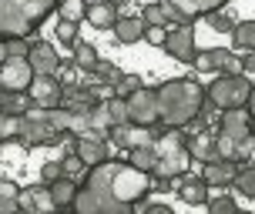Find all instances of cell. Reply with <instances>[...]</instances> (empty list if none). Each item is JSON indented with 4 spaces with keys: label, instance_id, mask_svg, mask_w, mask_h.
Returning a JSON list of instances; mask_svg holds the SVG:
<instances>
[{
    "label": "cell",
    "instance_id": "1",
    "mask_svg": "<svg viewBox=\"0 0 255 214\" xmlns=\"http://www.w3.org/2000/svg\"><path fill=\"white\" fill-rule=\"evenodd\" d=\"M154 191L151 174L138 171L125 161H104L88 167L84 181L77 184L74 214H134V204Z\"/></svg>",
    "mask_w": 255,
    "mask_h": 214
},
{
    "label": "cell",
    "instance_id": "2",
    "mask_svg": "<svg viewBox=\"0 0 255 214\" xmlns=\"http://www.w3.org/2000/svg\"><path fill=\"white\" fill-rule=\"evenodd\" d=\"M158 94V121L161 127H171V131H181L198 121V114L205 107V87L198 80H188V77H178V80H165L154 87Z\"/></svg>",
    "mask_w": 255,
    "mask_h": 214
},
{
    "label": "cell",
    "instance_id": "3",
    "mask_svg": "<svg viewBox=\"0 0 255 214\" xmlns=\"http://www.w3.org/2000/svg\"><path fill=\"white\" fill-rule=\"evenodd\" d=\"M57 7L61 0H0V44L30 37Z\"/></svg>",
    "mask_w": 255,
    "mask_h": 214
},
{
    "label": "cell",
    "instance_id": "4",
    "mask_svg": "<svg viewBox=\"0 0 255 214\" xmlns=\"http://www.w3.org/2000/svg\"><path fill=\"white\" fill-rule=\"evenodd\" d=\"M154 154H158V164H154L151 177H158V181H175V177L188 174L191 151H188V141H185L181 131L161 127L158 131V141H154Z\"/></svg>",
    "mask_w": 255,
    "mask_h": 214
},
{
    "label": "cell",
    "instance_id": "5",
    "mask_svg": "<svg viewBox=\"0 0 255 214\" xmlns=\"http://www.w3.org/2000/svg\"><path fill=\"white\" fill-rule=\"evenodd\" d=\"M252 80L249 74H218V80L208 84L205 97L215 104L218 111H235V107H249V94H252Z\"/></svg>",
    "mask_w": 255,
    "mask_h": 214
},
{
    "label": "cell",
    "instance_id": "6",
    "mask_svg": "<svg viewBox=\"0 0 255 214\" xmlns=\"http://www.w3.org/2000/svg\"><path fill=\"white\" fill-rule=\"evenodd\" d=\"M13 141H20L24 147H40V144H61L64 134L47 121V111H30L27 117H20Z\"/></svg>",
    "mask_w": 255,
    "mask_h": 214
},
{
    "label": "cell",
    "instance_id": "7",
    "mask_svg": "<svg viewBox=\"0 0 255 214\" xmlns=\"http://www.w3.org/2000/svg\"><path fill=\"white\" fill-rule=\"evenodd\" d=\"M125 101H128V121L131 124H138V127L161 124L158 121V94H154V87H141Z\"/></svg>",
    "mask_w": 255,
    "mask_h": 214
},
{
    "label": "cell",
    "instance_id": "8",
    "mask_svg": "<svg viewBox=\"0 0 255 214\" xmlns=\"http://www.w3.org/2000/svg\"><path fill=\"white\" fill-rule=\"evenodd\" d=\"M34 67L27 57H7L3 67H0V87L3 90H17V94H27L30 84H34Z\"/></svg>",
    "mask_w": 255,
    "mask_h": 214
},
{
    "label": "cell",
    "instance_id": "9",
    "mask_svg": "<svg viewBox=\"0 0 255 214\" xmlns=\"http://www.w3.org/2000/svg\"><path fill=\"white\" fill-rule=\"evenodd\" d=\"M218 134H222V138H232L235 144H242V141L252 138L255 134V121H252V114H249V107L222 111V117H218Z\"/></svg>",
    "mask_w": 255,
    "mask_h": 214
},
{
    "label": "cell",
    "instance_id": "10",
    "mask_svg": "<svg viewBox=\"0 0 255 214\" xmlns=\"http://www.w3.org/2000/svg\"><path fill=\"white\" fill-rule=\"evenodd\" d=\"M111 141L125 151H138V147H148L158 141V131L154 127H138V124H121V127H111Z\"/></svg>",
    "mask_w": 255,
    "mask_h": 214
},
{
    "label": "cell",
    "instance_id": "11",
    "mask_svg": "<svg viewBox=\"0 0 255 214\" xmlns=\"http://www.w3.org/2000/svg\"><path fill=\"white\" fill-rule=\"evenodd\" d=\"M165 51L181 64H191L195 67V27H175V30H168V40H165Z\"/></svg>",
    "mask_w": 255,
    "mask_h": 214
},
{
    "label": "cell",
    "instance_id": "12",
    "mask_svg": "<svg viewBox=\"0 0 255 214\" xmlns=\"http://www.w3.org/2000/svg\"><path fill=\"white\" fill-rule=\"evenodd\" d=\"M30 101L34 107L40 111H54V107H61V80H54V77H34V84H30Z\"/></svg>",
    "mask_w": 255,
    "mask_h": 214
},
{
    "label": "cell",
    "instance_id": "13",
    "mask_svg": "<svg viewBox=\"0 0 255 214\" xmlns=\"http://www.w3.org/2000/svg\"><path fill=\"white\" fill-rule=\"evenodd\" d=\"M30 67H34V74L37 77H54L57 71H61V57H57V51H54L51 44H44V40H37L34 47H30Z\"/></svg>",
    "mask_w": 255,
    "mask_h": 214
},
{
    "label": "cell",
    "instance_id": "14",
    "mask_svg": "<svg viewBox=\"0 0 255 214\" xmlns=\"http://www.w3.org/2000/svg\"><path fill=\"white\" fill-rule=\"evenodd\" d=\"M57 204L51 188H20V214H54Z\"/></svg>",
    "mask_w": 255,
    "mask_h": 214
},
{
    "label": "cell",
    "instance_id": "15",
    "mask_svg": "<svg viewBox=\"0 0 255 214\" xmlns=\"http://www.w3.org/2000/svg\"><path fill=\"white\" fill-rule=\"evenodd\" d=\"M165 3H171L175 10L185 17V20H198V17H212V13H218L229 0H165Z\"/></svg>",
    "mask_w": 255,
    "mask_h": 214
},
{
    "label": "cell",
    "instance_id": "16",
    "mask_svg": "<svg viewBox=\"0 0 255 214\" xmlns=\"http://www.w3.org/2000/svg\"><path fill=\"white\" fill-rule=\"evenodd\" d=\"M191 151V161H202V164H212V161H225L222 151H218V134L215 131H202V134H195L188 144Z\"/></svg>",
    "mask_w": 255,
    "mask_h": 214
},
{
    "label": "cell",
    "instance_id": "17",
    "mask_svg": "<svg viewBox=\"0 0 255 214\" xmlns=\"http://www.w3.org/2000/svg\"><path fill=\"white\" fill-rule=\"evenodd\" d=\"M239 171H242V164L239 161H212V164H205V184L208 188H229L232 181L239 177Z\"/></svg>",
    "mask_w": 255,
    "mask_h": 214
},
{
    "label": "cell",
    "instance_id": "18",
    "mask_svg": "<svg viewBox=\"0 0 255 214\" xmlns=\"http://www.w3.org/2000/svg\"><path fill=\"white\" fill-rule=\"evenodd\" d=\"M74 151H77V157L84 161V167H98V164L108 161V144H104V141H94V138H77Z\"/></svg>",
    "mask_w": 255,
    "mask_h": 214
},
{
    "label": "cell",
    "instance_id": "19",
    "mask_svg": "<svg viewBox=\"0 0 255 214\" xmlns=\"http://www.w3.org/2000/svg\"><path fill=\"white\" fill-rule=\"evenodd\" d=\"M178 198L185 204H208V184H205V177H191V174H185L178 181Z\"/></svg>",
    "mask_w": 255,
    "mask_h": 214
},
{
    "label": "cell",
    "instance_id": "20",
    "mask_svg": "<svg viewBox=\"0 0 255 214\" xmlns=\"http://www.w3.org/2000/svg\"><path fill=\"white\" fill-rule=\"evenodd\" d=\"M88 20H91V27H98V30H111V27L121 20V17H118V3H111V0L91 3L88 7Z\"/></svg>",
    "mask_w": 255,
    "mask_h": 214
},
{
    "label": "cell",
    "instance_id": "21",
    "mask_svg": "<svg viewBox=\"0 0 255 214\" xmlns=\"http://www.w3.org/2000/svg\"><path fill=\"white\" fill-rule=\"evenodd\" d=\"M229 57H232V54H229V51H222V47L198 51V57H195V71H198V74H215V71H225Z\"/></svg>",
    "mask_w": 255,
    "mask_h": 214
},
{
    "label": "cell",
    "instance_id": "22",
    "mask_svg": "<svg viewBox=\"0 0 255 214\" xmlns=\"http://www.w3.org/2000/svg\"><path fill=\"white\" fill-rule=\"evenodd\" d=\"M51 188V198L54 204H57V211H67V208H74V198H77V181L74 177H57L54 184H47Z\"/></svg>",
    "mask_w": 255,
    "mask_h": 214
},
{
    "label": "cell",
    "instance_id": "23",
    "mask_svg": "<svg viewBox=\"0 0 255 214\" xmlns=\"http://www.w3.org/2000/svg\"><path fill=\"white\" fill-rule=\"evenodd\" d=\"M30 107H34L30 94H17V90H3L0 94V114H7V117H27Z\"/></svg>",
    "mask_w": 255,
    "mask_h": 214
},
{
    "label": "cell",
    "instance_id": "24",
    "mask_svg": "<svg viewBox=\"0 0 255 214\" xmlns=\"http://www.w3.org/2000/svg\"><path fill=\"white\" fill-rule=\"evenodd\" d=\"M144 30H148V24L141 17H121L115 24V37L121 44H138V40H144Z\"/></svg>",
    "mask_w": 255,
    "mask_h": 214
},
{
    "label": "cell",
    "instance_id": "25",
    "mask_svg": "<svg viewBox=\"0 0 255 214\" xmlns=\"http://www.w3.org/2000/svg\"><path fill=\"white\" fill-rule=\"evenodd\" d=\"M0 214H20V184L0 177Z\"/></svg>",
    "mask_w": 255,
    "mask_h": 214
},
{
    "label": "cell",
    "instance_id": "26",
    "mask_svg": "<svg viewBox=\"0 0 255 214\" xmlns=\"http://www.w3.org/2000/svg\"><path fill=\"white\" fill-rule=\"evenodd\" d=\"M232 40H235L239 51L255 54V20H239L235 30H232Z\"/></svg>",
    "mask_w": 255,
    "mask_h": 214
},
{
    "label": "cell",
    "instance_id": "27",
    "mask_svg": "<svg viewBox=\"0 0 255 214\" xmlns=\"http://www.w3.org/2000/svg\"><path fill=\"white\" fill-rule=\"evenodd\" d=\"M128 164H134L144 174H154V164H158V154H154V144L148 147H138V151H128Z\"/></svg>",
    "mask_w": 255,
    "mask_h": 214
},
{
    "label": "cell",
    "instance_id": "28",
    "mask_svg": "<svg viewBox=\"0 0 255 214\" xmlns=\"http://www.w3.org/2000/svg\"><path fill=\"white\" fill-rule=\"evenodd\" d=\"M74 64L81 67V71L94 74V71H98V64H101V57H98V51H94L91 44H81V40H77V44H74Z\"/></svg>",
    "mask_w": 255,
    "mask_h": 214
},
{
    "label": "cell",
    "instance_id": "29",
    "mask_svg": "<svg viewBox=\"0 0 255 214\" xmlns=\"http://www.w3.org/2000/svg\"><path fill=\"white\" fill-rule=\"evenodd\" d=\"M81 17H88V3H84V0H61L57 20H71V24H77Z\"/></svg>",
    "mask_w": 255,
    "mask_h": 214
},
{
    "label": "cell",
    "instance_id": "30",
    "mask_svg": "<svg viewBox=\"0 0 255 214\" xmlns=\"http://www.w3.org/2000/svg\"><path fill=\"white\" fill-rule=\"evenodd\" d=\"M232 188L239 191L242 198L255 201V167H242V171H239V177L232 181Z\"/></svg>",
    "mask_w": 255,
    "mask_h": 214
},
{
    "label": "cell",
    "instance_id": "31",
    "mask_svg": "<svg viewBox=\"0 0 255 214\" xmlns=\"http://www.w3.org/2000/svg\"><path fill=\"white\" fill-rule=\"evenodd\" d=\"M108 104V114H111V124L121 127V124H131L128 121V101L125 97H111V101H104Z\"/></svg>",
    "mask_w": 255,
    "mask_h": 214
},
{
    "label": "cell",
    "instance_id": "32",
    "mask_svg": "<svg viewBox=\"0 0 255 214\" xmlns=\"http://www.w3.org/2000/svg\"><path fill=\"white\" fill-rule=\"evenodd\" d=\"M208 214H239V204L229 194H218V198H208Z\"/></svg>",
    "mask_w": 255,
    "mask_h": 214
},
{
    "label": "cell",
    "instance_id": "33",
    "mask_svg": "<svg viewBox=\"0 0 255 214\" xmlns=\"http://www.w3.org/2000/svg\"><path fill=\"white\" fill-rule=\"evenodd\" d=\"M141 20L148 27H168V17H165V7L161 3H148L144 13H141Z\"/></svg>",
    "mask_w": 255,
    "mask_h": 214
},
{
    "label": "cell",
    "instance_id": "34",
    "mask_svg": "<svg viewBox=\"0 0 255 214\" xmlns=\"http://www.w3.org/2000/svg\"><path fill=\"white\" fill-rule=\"evenodd\" d=\"M144 84H141L138 74H121V80H118V97H131L134 90H141Z\"/></svg>",
    "mask_w": 255,
    "mask_h": 214
},
{
    "label": "cell",
    "instance_id": "35",
    "mask_svg": "<svg viewBox=\"0 0 255 214\" xmlns=\"http://www.w3.org/2000/svg\"><path fill=\"white\" fill-rule=\"evenodd\" d=\"M17 127H20V117H7V114H0V144L17 138Z\"/></svg>",
    "mask_w": 255,
    "mask_h": 214
},
{
    "label": "cell",
    "instance_id": "36",
    "mask_svg": "<svg viewBox=\"0 0 255 214\" xmlns=\"http://www.w3.org/2000/svg\"><path fill=\"white\" fill-rule=\"evenodd\" d=\"M54 34H57L61 44H77V24H71V20H57Z\"/></svg>",
    "mask_w": 255,
    "mask_h": 214
},
{
    "label": "cell",
    "instance_id": "37",
    "mask_svg": "<svg viewBox=\"0 0 255 214\" xmlns=\"http://www.w3.org/2000/svg\"><path fill=\"white\" fill-rule=\"evenodd\" d=\"M7 47V57H30V44H27V37H13L3 44Z\"/></svg>",
    "mask_w": 255,
    "mask_h": 214
},
{
    "label": "cell",
    "instance_id": "38",
    "mask_svg": "<svg viewBox=\"0 0 255 214\" xmlns=\"http://www.w3.org/2000/svg\"><path fill=\"white\" fill-rule=\"evenodd\" d=\"M57 177H64V164L61 161H47L44 167H40V181H44V184H54Z\"/></svg>",
    "mask_w": 255,
    "mask_h": 214
},
{
    "label": "cell",
    "instance_id": "39",
    "mask_svg": "<svg viewBox=\"0 0 255 214\" xmlns=\"http://www.w3.org/2000/svg\"><path fill=\"white\" fill-rule=\"evenodd\" d=\"M208 24H212V30H218V34H232V30H235V20H232L229 13H212Z\"/></svg>",
    "mask_w": 255,
    "mask_h": 214
},
{
    "label": "cell",
    "instance_id": "40",
    "mask_svg": "<svg viewBox=\"0 0 255 214\" xmlns=\"http://www.w3.org/2000/svg\"><path fill=\"white\" fill-rule=\"evenodd\" d=\"M64 174L67 177H74L77 171H88V167H84V161H81V157H77V151H71V154H64Z\"/></svg>",
    "mask_w": 255,
    "mask_h": 214
},
{
    "label": "cell",
    "instance_id": "41",
    "mask_svg": "<svg viewBox=\"0 0 255 214\" xmlns=\"http://www.w3.org/2000/svg\"><path fill=\"white\" fill-rule=\"evenodd\" d=\"M144 40H148L151 47H165L168 30H165V27H148V30H144Z\"/></svg>",
    "mask_w": 255,
    "mask_h": 214
},
{
    "label": "cell",
    "instance_id": "42",
    "mask_svg": "<svg viewBox=\"0 0 255 214\" xmlns=\"http://www.w3.org/2000/svg\"><path fill=\"white\" fill-rule=\"evenodd\" d=\"M242 74H255V54H245L242 57Z\"/></svg>",
    "mask_w": 255,
    "mask_h": 214
},
{
    "label": "cell",
    "instance_id": "43",
    "mask_svg": "<svg viewBox=\"0 0 255 214\" xmlns=\"http://www.w3.org/2000/svg\"><path fill=\"white\" fill-rule=\"evenodd\" d=\"M144 214H175V211H171L168 204H148V208H144Z\"/></svg>",
    "mask_w": 255,
    "mask_h": 214
},
{
    "label": "cell",
    "instance_id": "44",
    "mask_svg": "<svg viewBox=\"0 0 255 214\" xmlns=\"http://www.w3.org/2000/svg\"><path fill=\"white\" fill-rule=\"evenodd\" d=\"M249 114H252V121H255V87H252V94H249Z\"/></svg>",
    "mask_w": 255,
    "mask_h": 214
},
{
    "label": "cell",
    "instance_id": "45",
    "mask_svg": "<svg viewBox=\"0 0 255 214\" xmlns=\"http://www.w3.org/2000/svg\"><path fill=\"white\" fill-rule=\"evenodd\" d=\"M3 61H7V47L0 44V67H3Z\"/></svg>",
    "mask_w": 255,
    "mask_h": 214
},
{
    "label": "cell",
    "instance_id": "46",
    "mask_svg": "<svg viewBox=\"0 0 255 214\" xmlns=\"http://www.w3.org/2000/svg\"><path fill=\"white\" fill-rule=\"evenodd\" d=\"M61 214H74V211H61Z\"/></svg>",
    "mask_w": 255,
    "mask_h": 214
},
{
    "label": "cell",
    "instance_id": "47",
    "mask_svg": "<svg viewBox=\"0 0 255 214\" xmlns=\"http://www.w3.org/2000/svg\"><path fill=\"white\" fill-rule=\"evenodd\" d=\"M115 3H121V0H115Z\"/></svg>",
    "mask_w": 255,
    "mask_h": 214
},
{
    "label": "cell",
    "instance_id": "48",
    "mask_svg": "<svg viewBox=\"0 0 255 214\" xmlns=\"http://www.w3.org/2000/svg\"><path fill=\"white\" fill-rule=\"evenodd\" d=\"M0 94H3V87H0Z\"/></svg>",
    "mask_w": 255,
    "mask_h": 214
},
{
    "label": "cell",
    "instance_id": "49",
    "mask_svg": "<svg viewBox=\"0 0 255 214\" xmlns=\"http://www.w3.org/2000/svg\"><path fill=\"white\" fill-rule=\"evenodd\" d=\"M239 214H245V211H239Z\"/></svg>",
    "mask_w": 255,
    "mask_h": 214
}]
</instances>
